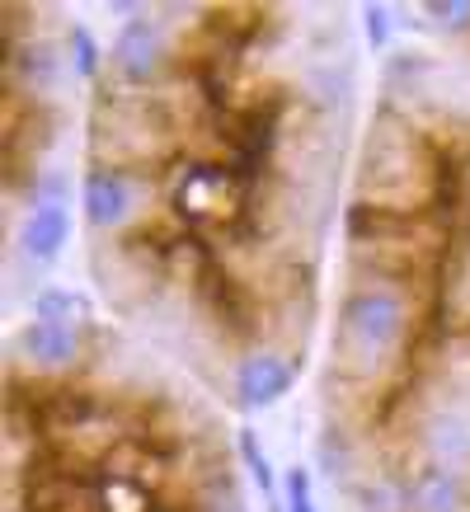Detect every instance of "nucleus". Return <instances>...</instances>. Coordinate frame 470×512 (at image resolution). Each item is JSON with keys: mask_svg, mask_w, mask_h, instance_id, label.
<instances>
[{"mask_svg": "<svg viewBox=\"0 0 470 512\" xmlns=\"http://www.w3.org/2000/svg\"><path fill=\"white\" fill-rule=\"evenodd\" d=\"M419 334L414 287L358 278L339 301L334 320V367L353 386H372L400 367Z\"/></svg>", "mask_w": 470, "mask_h": 512, "instance_id": "1", "label": "nucleus"}, {"mask_svg": "<svg viewBox=\"0 0 470 512\" xmlns=\"http://www.w3.org/2000/svg\"><path fill=\"white\" fill-rule=\"evenodd\" d=\"M184 113L174 109L170 94L156 90H113L94 94L90 109V160L113 170L137 174H170L179 160Z\"/></svg>", "mask_w": 470, "mask_h": 512, "instance_id": "2", "label": "nucleus"}, {"mask_svg": "<svg viewBox=\"0 0 470 512\" xmlns=\"http://www.w3.org/2000/svg\"><path fill=\"white\" fill-rule=\"evenodd\" d=\"M442 151L409 127L395 109H381L367 127L358 160V202L391 207V212H433L438 198Z\"/></svg>", "mask_w": 470, "mask_h": 512, "instance_id": "3", "label": "nucleus"}, {"mask_svg": "<svg viewBox=\"0 0 470 512\" xmlns=\"http://www.w3.org/2000/svg\"><path fill=\"white\" fill-rule=\"evenodd\" d=\"M165 207L170 221L188 235H240L245 221L254 217V198L231 179L221 160L207 156H179L174 170L165 174Z\"/></svg>", "mask_w": 470, "mask_h": 512, "instance_id": "4", "label": "nucleus"}, {"mask_svg": "<svg viewBox=\"0 0 470 512\" xmlns=\"http://www.w3.org/2000/svg\"><path fill=\"white\" fill-rule=\"evenodd\" d=\"M156 174L137 170H113V165H90L85 184H80V207L94 231H127L132 221H141V188Z\"/></svg>", "mask_w": 470, "mask_h": 512, "instance_id": "5", "label": "nucleus"}, {"mask_svg": "<svg viewBox=\"0 0 470 512\" xmlns=\"http://www.w3.org/2000/svg\"><path fill=\"white\" fill-rule=\"evenodd\" d=\"M165 62H170V43H165L160 19L137 15L118 29V38H113V76H118V85L151 90L165 76Z\"/></svg>", "mask_w": 470, "mask_h": 512, "instance_id": "6", "label": "nucleus"}, {"mask_svg": "<svg viewBox=\"0 0 470 512\" xmlns=\"http://www.w3.org/2000/svg\"><path fill=\"white\" fill-rule=\"evenodd\" d=\"M198 296H203L207 315H212L226 334H235V339H250L254 329H259V296H254V287L245 278L217 268V273L198 287Z\"/></svg>", "mask_w": 470, "mask_h": 512, "instance_id": "7", "label": "nucleus"}, {"mask_svg": "<svg viewBox=\"0 0 470 512\" xmlns=\"http://www.w3.org/2000/svg\"><path fill=\"white\" fill-rule=\"evenodd\" d=\"M297 372H292V362L278 353V348H254L250 357H240V367H235V395L245 409H268V404H278L287 390H292Z\"/></svg>", "mask_w": 470, "mask_h": 512, "instance_id": "8", "label": "nucleus"}, {"mask_svg": "<svg viewBox=\"0 0 470 512\" xmlns=\"http://www.w3.org/2000/svg\"><path fill=\"white\" fill-rule=\"evenodd\" d=\"M409 512H470L466 470L438 466V461L409 470Z\"/></svg>", "mask_w": 470, "mask_h": 512, "instance_id": "9", "label": "nucleus"}, {"mask_svg": "<svg viewBox=\"0 0 470 512\" xmlns=\"http://www.w3.org/2000/svg\"><path fill=\"white\" fill-rule=\"evenodd\" d=\"M66 240H71V212L66 202H33L24 221H19V254L29 264H52L62 259Z\"/></svg>", "mask_w": 470, "mask_h": 512, "instance_id": "10", "label": "nucleus"}, {"mask_svg": "<svg viewBox=\"0 0 470 512\" xmlns=\"http://www.w3.org/2000/svg\"><path fill=\"white\" fill-rule=\"evenodd\" d=\"M15 353L29 362L33 372H62L80 357V334L71 325H52V320H29L19 329Z\"/></svg>", "mask_w": 470, "mask_h": 512, "instance_id": "11", "label": "nucleus"}, {"mask_svg": "<svg viewBox=\"0 0 470 512\" xmlns=\"http://www.w3.org/2000/svg\"><path fill=\"white\" fill-rule=\"evenodd\" d=\"M423 451H428V461H438V466H456L461 470V461H470V423L456 419V414H438V419L423 423L419 433Z\"/></svg>", "mask_w": 470, "mask_h": 512, "instance_id": "12", "label": "nucleus"}, {"mask_svg": "<svg viewBox=\"0 0 470 512\" xmlns=\"http://www.w3.org/2000/svg\"><path fill=\"white\" fill-rule=\"evenodd\" d=\"M5 76H10V85H19V76H24L33 90H52V80L62 76V57L52 43H19L5 52Z\"/></svg>", "mask_w": 470, "mask_h": 512, "instance_id": "13", "label": "nucleus"}, {"mask_svg": "<svg viewBox=\"0 0 470 512\" xmlns=\"http://www.w3.org/2000/svg\"><path fill=\"white\" fill-rule=\"evenodd\" d=\"M362 512H409V480L395 475H376L362 484Z\"/></svg>", "mask_w": 470, "mask_h": 512, "instance_id": "14", "label": "nucleus"}, {"mask_svg": "<svg viewBox=\"0 0 470 512\" xmlns=\"http://www.w3.org/2000/svg\"><path fill=\"white\" fill-rule=\"evenodd\" d=\"M66 52H71V66H76V76L99 80L104 52H99V43H94V33L85 29V24H71V29H66Z\"/></svg>", "mask_w": 470, "mask_h": 512, "instance_id": "15", "label": "nucleus"}, {"mask_svg": "<svg viewBox=\"0 0 470 512\" xmlns=\"http://www.w3.org/2000/svg\"><path fill=\"white\" fill-rule=\"evenodd\" d=\"M85 311V301L76 292H62V287H47L43 296H33V320H52V325H71L76 315Z\"/></svg>", "mask_w": 470, "mask_h": 512, "instance_id": "16", "label": "nucleus"}, {"mask_svg": "<svg viewBox=\"0 0 470 512\" xmlns=\"http://www.w3.org/2000/svg\"><path fill=\"white\" fill-rule=\"evenodd\" d=\"M240 456H245V466H250V475H254V484L264 489V494H273V466H268V456L259 451V437L250 433V428H240Z\"/></svg>", "mask_w": 470, "mask_h": 512, "instance_id": "17", "label": "nucleus"}, {"mask_svg": "<svg viewBox=\"0 0 470 512\" xmlns=\"http://www.w3.org/2000/svg\"><path fill=\"white\" fill-rule=\"evenodd\" d=\"M423 15L433 19L438 29L461 33V29H470V0H428V5H423Z\"/></svg>", "mask_w": 470, "mask_h": 512, "instance_id": "18", "label": "nucleus"}, {"mask_svg": "<svg viewBox=\"0 0 470 512\" xmlns=\"http://www.w3.org/2000/svg\"><path fill=\"white\" fill-rule=\"evenodd\" d=\"M282 512H315L311 470H306V466H292V470H287V503H282Z\"/></svg>", "mask_w": 470, "mask_h": 512, "instance_id": "19", "label": "nucleus"}, {"mask_svg": "<svg viewBox=\"0 0 470 512\" xmlns=\"http://www.w3.org/2000/svg\"><path fill=\"white\" fill-rule=\"evenodd\" d=\"M362 29H367V43L372 47H386V38H391V10L386 5H362Z\"/></svg>", "mask_w": 470, "mask_h": 512, "instance_id": "20", "label": "nucleus"}]
</instances>
